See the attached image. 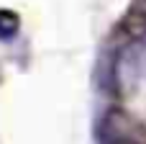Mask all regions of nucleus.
<instances>
[{
	"label": "nucleus",
	"mask_w": 146,
	"mask_h": 144,
	"mask_svg": "<svg viewBox=\"0 0 146 144\" xmlns=\"http://www.w3.org/2000/svg\"><path fill=\"white\" fill-rule=\"evenodd\" d=\"M18 15L10 13V10H0V41H10L15 33H18Z\"/></svg>",
	"instance_id": "2"
},
{
	"label": "nucleus",
	"mask_w": 146,
	"mask_h": 144,
	"mask_svg": "<svg viewBox=\"0 0 146 144\" xmlns=\"http://www.w3.org/2000/svg\"><path fill=\"white\" fill-rule=\"evenodd\" d=\"M115 80L126 93L146 85V36L126 46L115 62Z\"/></svg>",
	"instance_id": "1"
}]
</instances>
